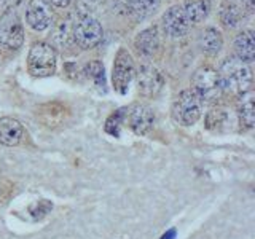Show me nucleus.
Wrapping results in <instances>:
<instances>
[{"instance_id": "obj_4", "label": "nucleus", "mask_w": 255, "mask_h": 239, "mask_svg": "<svg viewBox=\"0 0 255 239\" xmlns=\"http://www.w3.org/2000/svg\"><path fill=\"white\" fill-rule=\"evenodd\" d=\"M191 90L201 98L203 102L219 106V102L223 99V91L217 69L212 66L198 67L191 77Z\"/></svg>"}, {"instance_id": "obj_5", "label": "nucleus", "mask_w": 255, "mask_h": 239, "mask_svg": "<svg viewBox=\"0 0 255 239\" xmlns=\"http://www.w3.org/2000/svg\"><path fill=\"white\" fill-rule=\"evenodd\" d=\"M24 43V26L18 11L8 8L0 16V48L18 51Z\"/></svg>"}, {"instance_id": "obj_15", "label": "nucleus", "mask_w": 255, "mask_h": 239, "mask_svg": "<svg viewBox=\"0 0 255 239\" xmlns=\"http://www.w3.org/2000/svg\"><path fill=\"white\" fill-rule=\"evenodd\" d=\"M51 42L54 50L59 48L61 51H67L69 48L74 46V21L70 18H64L56 22L51 30Z\"/></svg>"}, {"instance_id": "obj_17", "label": "nucleus", "mask_w": 255, "mask_h": 239, "mask_svg": "<svg viewBox=\"0 0 255 239\" xmlns=\"http://www.w3.org/2000/svg\"><path fill=\"white\" fill-rule=\"evenodd\" d=\"M222 46H223V37H222L220 30L209 26L199 32L198 48L201 50L203 54L209 56V58H214V56H217L220 53Z\"/></svg>"}, {"instance_id": "obj_25", "label": "nucleus", "mask_w": 255, "mask_h": 239, "mask_svg": "<svg viewBox=\"0 0 255 239\" xmlns=\"http://www.w3.org/2000/svg\"><path fill=\"white\" fill-rule=\"evenodd\" d=\"M13 195H14V183L8 177H5V175L0 174V209L5 204H8Z\"/></svg>"}, {"instance_id": "obj_12", "label": "nucleus", "mask_w": 255, "mask_h": 239, "mask_svg": "<svg viewBox=\"0 0 255 239\" xmlns=\"http://www.w3.org/2000/svg\"><path fill=\"white\" fill-rule=\"evenodd\" d=\"M26 22L35 32H43L53 26V10L50 0H29L26 6Z\"/></svg>"}, {"instance_id": "obj_8", "label": "nucleus", "mask_w": 255, "mask_h": 239, "mask_svg": "<svg viewBox=\"0 0 255 239\" xmlns=\"http://www.w3.org/2000/svg\"><path fill=\"white\" fill-rule=\"evenodd\" d=\"M123 124L137 135H145L155 124V114L147 104L135 102L123 109Z\"/></svg>"}, {"instance_id": "obj_19", "label": "nucleus", "mask_w": 255, "mask_h": 239, "mask_svg": "<svg viewBox=\"0 0 255 239\" xmlns=\"http://www.w3.org/2000/svg\"><path fill=\"white\" fill-rule=\"evenodd\" d=\"M235 58L239 61H243L246 64H251L255 59V37H254V30L246 29L243 32H239L235 38Z\"/></svg>"}, {"instance_id": "obj_7", "label": "nucleus", "mask_w": 255, "mask_h": 239, "mask_svg": "<svg viewBox=\"0 0 255 239\" xmlns=\"http://www.w3.org/2000/svg\"><path fill=\"white\" fill-rule=\"evenodd\" d=\"M135 75V66L131 53L126 48H120L115 54L112 67V85L118 94H126Z\"/></svg>"}, {"instance_id": "obj_10", "label": "nucleus", "mask_w": 255, "mask_h": 239, "mask_svg": "<svg viewBox=\"0 0 255 239\" xmlns=\"http://www.w3.org/2000/svg\"><path fill=\"white\" fill-rule=\"evenodd\" d=\"M134 77L137 78V93L145 99L156 98L164 86L163 74L148 62L140 64V67L135 72Z\"/></svg>"}, {"instance_id": "obj_28", "label": "nucleus", "mask_w": 255, "mask_h": 239, "mask_svg": "<svg viewBox=\"0 0 255 239\" xmlns=\"http://www.w3.org/2000/svg\"><path fill=\"white\" fill-rule=\"evenodd\" d=\"M241 2H243V6L246 8V10L247 11H252L254 10V5H255V0H241Z\"/></svg>"}, {"instance_id": "obj_13", "label": "nucleus", "mask_w": 255, "mask_h": 239, "mask_svg": "<svg viewBox=\"0 0 255 239\" xmlns=\"http://www.w3.org/2000/svg\"><path fill=\"white\" fill-rule=\"evenodd\" d=\"M29 134L19 120L13 117L0 118V143L5 147H19L27 142Z\"/></svg>"}, {"instance_id": "obj_18", "label": "nucleus", "mask_w": 255, "mask_h": 239, "mask_svg": "<svg viewBox=\"0 0 255 239\" xmlns=\"http://www.w3.org/2000/svg\"><path fill=\"white\" fill-rule=\"evenodd\" d=\"M236 117L238 121L244 129H252L255 124V107H254V91L249 90L247 93L236 98Z\"/></svg>"}, {"instance_id": "obj_1", "label": "nucleus", "mask_w": 255, "mask_h": 239, "mask_svg": "<svg viewBox=\"0 0 255 239\" xmlns=\"http://www.w3.org/2000/svg\"><path fill=\"white\" fill-rule=\"evenodd\" d=\"M217 72L223 96L236 99L238 96L252 90V70L249 64L239 61L235 56L223 59Z\"/></svg>"}, {"instance_id": "obj_6", "label": "nucleus", "mask_w": 255, "mask_h": 239, "mask_svg": "<svg viewBox=\"0 0 255 239\" xmlns=\"http://www.w3.org/2000/svg\"><path fill=\"white\" fill-rule=\"evenodd\" d=\"M102 24L94 16H78L74 21V42L82 50H93L102 42Z\"/></svg>"}, {"instance_id": "obj_3", "label": "nucleus", "mask_w": 255, "mask_h": 239, "mask_svg": "<svg viewBox=\"0 0 255 239\" xmlns=\"http://www.w3.org/2000/svg\"><path fill=\"white\" fill-rule=\"evenodd\" d=\"M203 106L204 102L191 88L183 90L177 94V98L172 102V120L180 126H193L203 117Z\"/></svg>"}, {"instance_id": "obj_20", "label": "nucleus", "mask_w": 255, "mask_h": 239, "mask_svg": "<svg viewBox=\"0 0 255 239\" xmlns=\"http://www.w3.org/2000/svg\"><path fill=\"white\" fill-rule=\"evenodd\" d=\"M230 123H231V114H230V110L223 106H214L209 112H207L206 118H204L206 129L214 131V132H220V131L228 129Z\"/></svg>"}, {"instance_id": "obj_2", "label": "nucleus", "mask_w": 255, "mask_h": 239, "mask_svg": "<svg viewBox=\"0 0 255 239\" xmlns=\"http://www.w3.org/2000/svg\"><path fill=\"white\" fill-rule=\"evenodd\" d=\"M27 72L32 77L46 78L56 74L58 69V51L51 43L38 40L34 42L27 53Z\"/></svg>"}, {"instance_id": "obj_22", "label": "nucleus", "mask_w": 255, "mask_h": 239, "mask_svg": "<svg viewBox=\"0 0 255 239\" xmlns=\"http://www.w3.org/2000/svg\"><path fill=\"white\" fill-rule=\"evenodd\" d=\"M82 74L86 78H90L99 90L106 91V69H104V64L101 61L93 59L90 62H86Z\"/></svg>"}, {"instance_id": "obj_24", "label": "nucleus", "mask_w": 255, "mask_h": 239, "mask_svg": "<svg viewBox=\"0 0 255 239\" xmlns=\"http://www.w3.org/2000/svg\"><path fill=\"white\" fill-rule=\"evenodd\" d=\"M123 124V109H120L117 112H114L106 121V126H104V129H106L107 134L114 135V137H118L120 135V127Z\"/></svg>"}, {"instance_id": "obj_21", "label": "nucleus", "mask_w": 255, "mask_h": 239, "mask_svg": "<svg viewBox=\"0 0 255 239\" xmlns=\"http://www.w3.org/2000/svg\"><path fill=\"white\" fill-rule=\"evenodd\" d=\"M182 8L191 24H199L207 18V14H209L211 2L209 0H185Z\"/></svg>"}, {"instance_id": "obj_11", "label": "nucleus", "mask_w": 255, "mask_h": 239, "mask_svg": "<svg viewBox=\"0 0 255 239\" xmlns=\"http://www.w3.org/2000/svg\"><path fill=\"white\" fill-rule=\"evenodd\" d=\"M191 22L188 21L182 5H172L161 16V29L171 38H182L188 34Z\"/></svg>"}, {"instance_id": "obj_27", "label": "nucleus", "mask_w": 255, "mask_h": 239, "mask_svg": "<svg viewBox=\"0 0 255 239\" xmlns=\"http://www.w3.org/2000/svg\"><path fill=\"white\" fill-rule=\"evenodd\" d=\"M74 0H50L51 6L54 8H67Z\"/></svg>"}, {"instance_id": "obj_14", "label": "nucleus", "mask_w": 255, "mask_h": 239, "mask_svg": "<svg viewBox=\"0 0 255 239\" xmlns=\"http://www.w3.org/2000/svg\"><path fill=\"white\" fill-rule=\"evenodd\" d=\"M134 48L139 56L145 59H151L158 54L161 48V34L156 26H151L140 30L134 38Z\"/></svg>"}, {"instance_id": "obj_16", "label": "nucleus", "mask_w": 255, "mask_h": 239, "mask_svg": "<svg viewBox=\"0 0 255 239\" xmlns=\"http://www.w3.org/2000/svg\"><path fill=\"white\" fill-rule=\"evenodd\" d=\"M247 13L249 11L243 6V3H238L235 0H225L220 6L219 18L223 27L235 29L246 19Z\"/></svg>"}, {"instance_id": "obj_9", "label": "nucleus", "mask_w": 255, "mask_h": 239, "mask_svg": "<svg viewBox=\"0 0 255 239\" xmlns=\"http://www.w3.org/2000/svg\"><path fill=\"white\" fill-rule=\"evenodd\" d=\"M72 117V110L67 104L61 101H51L45 102L35 109V118L46 129H59L66 126Z\"/></svg>"}, {"instance_id": "obj_23", "label": "nucleus", "mask_w": 255, "mask_h": 239, "mask_svg": "<svg viewBox=\"0 0 255 239\" xmlns=\"http://www.w3.org/2000/svg\"><path fill=\"white\" fill-rule=\"evenodd\" d=\"M161 0H129V10L132 14H135V18L143 19L148 18L150 14H153Z\"/></svg>"}, {"instance_id": "obj_26", "label": "nucleus", "mask_w": 255, "mask_h": 239, "mask_svg": "<svg viewBox=\"0 0 255 239\" xmlns=\"http://www.w3.org/2000/svg\"><path fill=\"white\" fill-rule=\"evenodd\" d=\"M104 0H77L78 16H93L94 11L102 5Z\"/></svg>"}]
</instances>
